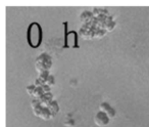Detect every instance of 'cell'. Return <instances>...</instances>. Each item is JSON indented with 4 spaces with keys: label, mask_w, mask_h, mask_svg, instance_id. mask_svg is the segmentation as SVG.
Returning <instances> with one entry per match:
<instances>
[{
    "label": "cell",
    "mask_w": 149,
    "mask_h": 127,
    "mask_svg": "<svg viewBox=\"0 0 149 127\" xmlns=\"http://www.w3.org/2000/svg\"><path fill=\"white\" fill-rule=\"evenodd\" d=\"M54 84V78L52 77V76H49L48 77V79L46 80L45 82V85H48V86H52Z\"/></svg>",
    "instance_id": "obj_14"
},
{
    "label": "cell",
    "mask_w": 149,
    "mask_h": 127,
    "mask_svg": "<svg viewBox=\"0 0 149 127\" xmlns=\"http://www.w3.org/2000/svg\"><path fill=\"white\" fill-rule=\"evenodd\" d=\"M99 109L101 112L105 113L109 118H114V117H116V111H114V109L111 108L110 105L107 104V102H102V104H100Z\"/></svg>",
    "instance_id": "obj_5"
},
{
    "label": "cell",
    "mask_w": 149,
    "mask_h": 127,
    "mask_svg": "<svg viewBox=\"0 0 149 127\" xmlns=\"http://www.w3.org/2000/svg\"><path fill=\"white\" fill-rule=\"evenodd\" d=\"M52 98H53V96H52L51 93H46L44 94L43 96H42L41 98L39 100L40 102V105H41L42 108H49L50 104H51L53 100H52Z\"/></svg>",
    "instance_id": "obj_7"
},
{
    "label": "cell",
    "mask_w": 149,
    "mask_h": 127,
    "mask_svg": "<svg viewBox=\"0 0 149 127\" xmlns=\"http://www.w3.org/2000/svg\"><path fill=\"white\" fill-rule=\"evenodd\" d=\"M105 34H106L105 30L95 29V31H94V38H102L105 36Z\"/></svg>",
    "instance_id": "obj_10"
},
{
    "label": "cell",
    "mask_w": 149,
    "mask_h": 127,
    "mask_svg": "<svg viewBox=\"0 0 149 127\" xmlns=\"http://www.w3.org/2000/svg\"><path fill=\"white\" fill-rule=\"evenodd\" d=\"M31 106H32V109H35L36 107L40 106L39 100H32V102H31Z\"/></svg>",
    "instance_id": "obj_15"
},
{
    "label": "cell",
    "mask_w": 149,
    "mask_h": 127,
    "mask_svg": "<svg viewBox=\"0 0 149 127\" xmlns=\"http://www.w3.org/2000/svg\"><path fill=\"white\" fill-rule=\"evenodd\" d=\"M42 110H43V108H42V107H41V105H40V106H38V107H36L35 109H33V113H34V115H35V116L40 117V115H41Z\"/></svg>",
    "instance_id": "obj_12"
},
{
    "label": "cell",
    "mask_w": 149,
    "mask_h": 127,
    "mask_svg": "<svg viewBox=\"0 0 149 127\" xmlns=\"http://www.w3.org/2000/svg\"><path fill=\"white\" fill-rule=\"evenodd\" d=\"M114 27H116V23H114L113 21L109 22V23H106L105 25V31H112V30L114 29Z\"/></svg>",
    "instance_id": "obj_11"
},
{
    "label": "cell",
    "mask_w": 149,
    "mask_h": 127,
    "mask_svg": "<svg viewBox=\"0 0 149 127\" xmlns=\"http://www.w3.org/2000/svg\"><path fill=\"white\" fill-rule=\"evenodd\" d=\"M78 39L76 32H70L65 36V46L68 48H77L78 47Z\"/></svg>",
    "instance_id": "obj_4"
},
{
    "label": "cell",
    "mask_w": 149,
    "mask_h": 127,
    "mask_svg": "<svg viewBox=\"0 0 149 127\" xmlns=\"http://www.w3.org/2000/svg\"><path fill=\"white\" fill-rule=\"evenodd\" d=\"M27 92L30 94V95H32V96H34V92H35V89H36V87L34 85H31V86H28L27 88Z\"/></svg>",
    "instance_id": "obj_13"
},
{
    "label": "cell",
    "mask_w": 149,
    "mask_h": 127,
    "mask_svg": "<svg viewBox=\"0 0 149 127\" xmlns=\"http://www.w3.org/2000/svg\"><path fill=\"white\" fill-rule=\"evenodd\" d=\"M95 18L93 17L92 13L89 11H85L81 15V22L83 23V25H88V24H94L95 23Z\"/></svg>",
    "instance_id": "obj_6"
},
{
    "label": "cell",
    "mask_w": 149,
    "mask_h": 127,
    "mask_svg": "<svg viewBox=\"0 0 149 127\" xmlns=\"http://www.w3.org/2000/svg\"><path fill=\"white\" fill-rule=\"evenodd\" d=\"M50 67H51V60H50V56H48L47 54H42L36 60V69L39 73L48 71Z\"/></svg>",
    "instance_id": "obj_2"
},
{
    "label": "cell",
    "mask_w": 149,
    "mask_h": 127,
    "mask_svg": "<svg viewBox=\"0 0 149 127\" xmlns=\"http://www.w3.org/2000/svg\"><path fill=\"white\" fill-rule=\"evenodd\" d=\"M50 110V112L52 113V115H55V114H57L58 113V111H59V107H58V104L55 102V100H53V102L50 104V106H49V108H48Z\"/></svg>",
    "instance_id": "obj_9"
},
{
    "label": "cell",
    "mask_w": 149,
    "mask_h": 127,
    "mask_svg": "<svg viewBox=\"0 0 149 127\" xmlns=\"http://www.w3.org/2000/svg\"><path fill=\"white\" fill-rule=\"evenodd\" d=\"M27 40L31 47L37 48L42 42V29L38 23H32L27 31Z\"/></svg>",
    "instance_id": "obj_1"
},
{
    "label": "cell",
    "mask_w": 149,
    "mask_h": 127,
    "mask_svg": "<svg viewBox=\"0 0 149 127\" xmlns=\"http://www.w3.org/2000/svg\"><path fill=\"white\" fill-rule=\"evenodd\" d=\"M52 116H53L52 113L50 112V110L47 108H43V110H42V112H41V115H40V117H41L43 120H49V119H51Z\"/></svg>",
    "instance_id": "obj_8"
},
{
    "label": "cell",
    "mask_w": 149,
    "mask_h": 127,
    "mask_svg": "<svg viewBox=\"0 0 149 127\" xmlns=\"http://www.w3.org/2000/svg\"><path fill=\"white\" fill-rule=\"evenodd\" d=\"M109 119L110 118L105 114V113L99 111V112L95 115V117H94V122H95V124L97 125V126L104 127V126H106V125H108Z\"/></svg>",
    "instance_id": "obj_3"
}]
</instances>
